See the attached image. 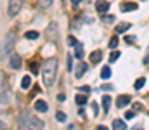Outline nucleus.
Wrapping results in <instances>:
<instances>
[{"instance_id": "7", "label": "nucleus", "mask_w": 149, "mask_h": 130, "mask_svg": "<svg viewBox=\"0 0 149 130\" xmlns=\"http://www.w3.org/2000/svg\"><path fill=\"white\" fill-rule=\"evenodd\" d=\"M95 10L102 16V14H106L108 10H109V2L108 0H97L95 2Z\"/></svg>"}, {"instance_id": "3", "label": "nucleus", "mask_w": 149, "mask_h": 130, "mask_svg": "<svg viewBox=\"0 0 149 130\" xmlns=\"http://www.w3.org/2000/svg\"><path fill=\"white\" fill-rule=\"evenodd\" d=\"M21 7H23V0H9V9H7L9 16H10V17L17 16L19 10H21Z\"/></svg>"}, {"instance_id": "44", "label": "nucleus", "mask_w": 149, "mask_h": 130, "mask_svg": "<svg viewBox=\"0 0 149 130\" xmlns=\"http://www.w3.org/2000/svg\"><path fill=\"white\" fill-rule=\"evenodd\" d=\"M132 130H144V129H142L141 125H137V127H134V129H132Z\"/></svg>"}, {"instance_id": "35", "label": "nucleus", "mask_w": 149, "mask_h": 130, "mask_svg": "<svg viewBox=\"0 0 149 130\" xmlns=\"http://www.w3.org/2000/svg\"><path fill=\"white\" fill-rule=\"evenodd\" d=\"M101 88H102V90H108V92H109V90H113V85H111V83H102V87H101Z\"/></svg>"}, {"instance_id": "11", "label": "nucleus", "mask_w": 149, "mask_h": 130, "mask_svg": "<svg viewBox=\"0 0 149 130\" xmlns=\"http://www.w3.org/2000/svg\"><path fill=\"white\" fill-rule=\"evenodd\" d=\"M121 12H130V10H137V3L135 2H123L120 5Z\"/></svg>"}, {"instance_id": "1", "label": "nucleus", "mask_w": 149, "mask_h": 130, "mask_svg": "<svg viewBox=\"0 0 149 130\" xmlns=\"http://www.w3.org/2000/svg\"><path fill=\"white\" fill-rule=\"evenodd\" d=\"M57 66H59V63H57V59H56V57L47 59V61H45V64H43V83H45L47 88L54 87V83H56Z\"/></svg>"}, {"instance_id": "36", "label": "nucleus", "mask_w": 149, "mask_h": 130, "mask_svg": "<svg viewBox=\"0 0 149 130\" xmlns=\"http://www.w3.org/2000/svg\"><path fill=\"white\" fill-rule=\"evenodd\" d=\"M80 90H81V92H85V94H90V87H88V85L80 87Z\"/></svg>"}, {"instance_id": "42", "label": "nucleus", "mask_w": 149, "mask_h": 130, "mask_svg": "<svg viewBox=\"0 0 149 130\" xmlns=\"http://www.w3.org/2000/svg\"><path fill=\"white\" fill-rule=\"evenodd\" d=\"M144 64H149V54L144 57Z\"/></svg>"}, {"instance_id": "21", "label": "nucleus", "mask_w": 149, "mask_h": 130, "mask_svg": "<svg viewBox=\"0 0 149 130\" xmlns=\"http://www.w3.org/2000/svg\"><path fill=\"white\" fill-rule=\"evenodd\" d=\"M30 85H31V78L26 75V76H23V80H21V87L26 90V88H30Z\"/></svg>"}, {"instance_id": "12", "label": "nucleus", "mask_w": 149, "mask_h": 130, "mask_svg": "<svg viewBox=\"0 0 149 130\" xmlns=\"http://www.w3.org/2000/svg\"><path fill=\"white\" fill-rule=\"evenodd\" d=\"M101 59H102V50H94V52L90 54V63H92V64H99Z\"/></svg>"}, {"instance_id": "25", "label": "nucleus", "mask_w": 149, "mask_h": 130, "mask_svg": "<svg viewBox=\"0 0 149 130\" xmlns=\"http://www.w3.org/2000/svg\"><path fill=\"white\" fill-rule=\"evenodd\" d=\"M118 43H120V40H118V35L111 37V40H109V47H111V49H116V47H118Z\"/></svg>"}, {"instance_id": "30", "label": "nucleus", "mask_w": 149, "mask_h": 130, "mask_svg": "<svg viewBox=\"0 0 149 130\" xmlns=\"http://www.w3.org/2000/svg\"><path fill=\"white\" fill-rule=\"evenodd\" d=\"M144 106H142V102H134L132 104V111H141Z\"/></svg>"}, {"instance_id": "24", "label": "nucleus", "mask_w": 149, "mask_h": 130, "mask_svg": "<svg viewBox=\"0 0 149 130\" xmlns=\"http://www.w3.org/2000/svg\"><path fill=\"white\" fill-rule=\"evenodd\" d=\"M144 85H146V78H137V80H135V83H134L135 90H141Z\"/></svg>"}, {"instance_id": "15", "label": "nucleus", "mask_w": 149, "mask_h": 130, "mask_svg": "<svg viewBox=\"0 0 149 130\" xmlns=\"http://www.w3.org/2000/svg\"><path fill=\"white\" fill-rule=\"evenodd\" d=\"M73 47H74V57L81 61V59H83V45H81L80 42H76Z\"/></svg>"}, {"instance_id": "5", "label": "nucleus", "mask_w": 149, "mask_h": 130, "mask_svg": "<svg viewBox=\"0 0 149 130\" xmlns=\"http://www.w3.org/2000/svg\"><path fill=\"white\" fill-rule=\"evenodd\" d=\"M28 113L26 111H21L19 113V116H17V130H24L28 127Z\"/></svg>"}, {"instance_id": "22", "label": "nucleus", "mask_w": 149, "mask_h": 130, "mask_svg": "<svg viewBox=\"0 0 149 130\" xmlns=\"http://www.w3.org/2000/svg\"><path fill=\"white\" fill-rule=\"evenodd\" d=\"M74 101H76V104H78V106H85V104H87V95H81V94H78Z\"/></svg>"}, {"instance_id": "37", "label": "nucleus", "mask_w": 149, "mask_h": 130, "mask_svg": "<svg viewBox=\"0 0 149 130\" xmlns=\"http://www.w3.org/2000/svg\"><path fill=\"white\" fill-rule=\"evenodd\" d=\"M125 42L127 43H134L135 42V37H130V35H128V37H125Z\"/></svg>"}, {"instance_id": "33", "label": "nucleus", "mask_w": 149, "mask_h": 130, "mask_svg": "<svg viewBox=\"0 0 149 130\" xmlns=\"http://www.w3.org/2000/svg\"><path fill=\"white\" fill-rule=\"evenodd\" d=\"M134 116H135V111H127V113H125V118H127V120H132Z\"/></svg>"}, {"instance_id": "26", "label": "nucleus", "mask_w": 149, "mask_h": 130, "mask_svg": "<svg viewBox=\"0 0 149 130\" xmlns=\"http://www.w3.org/2000/svg\"><path fill=\"white\" fill-rule=\"evenodd\" d=\"M101 17H102V21H104V23H108V24H109V23H113V21L116 19V17H114L113 14H108V16H104V14H102Z\"/></svg>"}, {"instance_id": "2", "label": "nucleus", "mask_w": 149, "mask_h": 130, "mask_svg": "<svg viewBox=\"0 0 149 130\" xmlns=\"http://www.w3.org/2000/svg\"><path fill=\"white\" fill-rule=\"evenodd\" d=\"M16 42H17V35H16V31L7 33L5 38H3V43H2V52H3V54H10L12 49L16 47Z\"/></svg>"}, {"instance_id": "9", "label": "nucleus", "mask_w": 149, "mask_h": 130, "mask_svg": "<svg viewBox=\"0 0 149 130\" xmlns=\"http://www.w3.org/2000/svg\"><path fill=\"white\" fill-rule=\"evenodd\" d=\"M33 108H35V111H40V113H47V109H49V104H47L43 99H38V101H35Z\"/></svg>"}, {"instance_id": "16", "label": "nucleus", "mask_w": 149, "mask_h": 130, "mask_svg": "<svg viewBox=\"0 0 149 130\" xmlns=\"http://www.w3.org/2000/svg\"><path fill=\"white\" fill-rule=\"evenodd\" d=\"M109 106H111V97L109 95H102V111L109 113Z\"/></svg>"}, {"instance_id": "32", "label": "nucleus", "mask_w": 149, "mask_h": 130, "mask_svg": "<svg viewBox=\"0 0 149 130\" xmlns=\"http://www.w3.org/2000/svg\"><path fill=\"white\" fill-rule=\"evenodd\" d=\"M52 2H54V0H40V5H42V7H50Z\"/></svg>"}, {"instance_id": "14", "label": "nucleus", "mask_w": 149, "mask_h": 130, "mask_svg": "<svg viewBox=\"0 0 149 130\" xmlns=\"http://www.w3.org/2000/svg\"><path fill=\"white\" fill-rule=\"evenodd\" d=\"M85 71H87V63H80V64L76 66V71H74V76H76V78H81V76L85 75Z\"/></svg>"}, {"instance_id": "34", "label": "nucleus", "mask_w": 149, "mask_h": 130, "mask_svg": "<svg viewBox=\"0 0 149 130\" xmlns=\"http://www.w3.org/2000/svg\"><path fill=\"white\" fill-rule=\"evenodd\" d=\"M78 42V40H76V38H74V37H71V35H70V37H68V45H71V47H73L74 43Z\"/></svg>"}, {"instance_id": "4", "label": "nucleus", "mask_w": 149, "mask_h": 130, "mask_svg": "<svg viewBox=\"0 0 149 130\" xmlns=\"http://www.w3.org/2000/svg\"><path fill=\"white\" fill-rule=\"evenodd\" d=\"M28 130H43V122L38 116H30L28 118Z\"/></svg>"}, {"instance_id": "6", "label": "nucleus", "mask_w": 149, "mask_h": 130, "mask_svg": "<svg viewBox=\"0 0 149 130\" xmlns=\"http://www.w3.org/2000/svg\"><path fill=\"white\" fill-rule=\"evenodd\" d=\"M47 38L50 42L57 40V23H50L49 24V28H47Z\"/></svg>"}, {"instance_id": "28", "label": "nucleus", "mask_w": 149, "mask_h": 130, "mask_svg": "<svg viewBox=\"0 0 149 130\" xmlns=\"http://www.w3.org/2000/svg\"><path fill=\"white\" fill-rule=\"evenodd\" d=\"M56 118H57V122H66V115L63 111H57L56 113Z\"/></svg>"}, {"instance_id": "41", "label": "nucleus", "mask_w": 149, "mask_h": 130, "mask_svg": "<svg viewBox=\"0 0 149 130\" xmlns=\"http://www.w3.org/2000/svg\"><path fill=\"white\" fill-rule=\"evenodd\" d=\"M95 130H108V127H104V125H99Z\"/></svg>"}, {"instance_id": "18", "label": "nucleus", "mask_w": 149, "mask_h": 130, "mask_svg": "<svg viewBox=\"0 0 149 130\" xmlns=\"http://www.w3.org/2000/svg\"><path fill=\"white\" fill-rule=\"evenodd\" d=\"M113 130H127V125L123 120H113Z\"/></svg>"}, {"instance_id": "23", "label": "nucleus", "mask_w": 149, "mask_h": 130, "mask_svg": "<svg viewBox=\"0 0 149 130\" xmlns=\"http://www.w3.org/2000/svg\"><path fill=\"white\" fill-rule=\"evenodd\" d=\"M30 70H31V73H33V75H37L38 71H40V70H38V59L30 61Z\"/></svg>"}, {"instance_id": "31", "label": "nucleus", "mask_w": 149, "mask_h": 130, "mask_svg": "<svg viewBox=\"0 0 149 130\" xmlns=\"http://www.w3.org/2000/svg\"><path fill=\"white\" fill-rule=\"evenodd\" d=\"M5 82H7V78H5V73H3V71H0V88L5 85Z\"/></svg>"}, {"instance_id": "29", "label": "nucleus", "mask_w": 149, "mask_h": 130, "mask_svg": "<svg viewBox=\"0 0 149 130\" xmlns=\"http://www.w3.org/2000/svg\"><path fill=\"white\" fill-rule=\"evenodd\" d=\"M68 71H73V56L68 54Z\"/></svg>"}, {"instance_id": "43", "label": "nucleus", "mask_w": 149, "mask_h": 130, "mask_svg": "<svg viewBox=\"0 0 149 130\" xmlns=\"http://www.w3.org/2000/svg\"><path fill=\"white\" fill-rule=\"evenodd\" d=\"M80 2H81V0H71V3H73V5H78Z\"/></svg>"}, {"instance_id": "39", "label": "nucleus", "mask_w": 149, "mask_h": 130, "mask_svg": "<svg viewBox=\"0 0 149 130\" xmlns=\"http://www.w3.org/2000/svg\"><path fill=\"white\" fill-rule=\"evenodd\" d=\"M0 130H9L7 123H5V122H2V120H0Z\"/></svg>"}, {"instance_id": "10", "label": "nucleus", "mask_w": 149, "mask_h": 130, "mask_svg": "<svg viewBox=\"0 0 149 130\" xmlns=\"http://www.w3.org/2000/svg\"><path fill=\"white\" fill-rule=\"evenodd\" d=\"M128 102H130V95L121 94V95H118V99H116V108H125Z\"/></svg>"}, {"instance_id": "17", "label": "nucleus", "mask_w": 149, "mask_h": 130, "mask_svg": "<svg viewBox=\"0 0 149 130\" xmlns=\"http://www.w3.org/2000/svg\"><path fill=\"white\" fill-rule=\"evenodd\" d=\"M130 26H132L130 23H118V24H116V35H118V33H125Z\"/></svg>"}, {"instance_id": "27", "label": "nucleus", "mask_w": 149, "mask_h": 130, "mask_svg": "<svg viewBox=\"0 0 149 130\" xmlns=\"http://www.w3.org/2000/svg\"><path fill=\"white\" fill-rule=\"evenodd\" d=\"M118 57H120V52H118V50H113L111 54H109V63H114Z\"/></svg>"}, {"instance_id": "20", "label": "nucleus", "mask_w": 149, "mask_h": 130, "mask_svg": "<svg viewBox=\"0 0 149 130\" xmlns=\"http://www.w3.org/2000/svg\"><path fill=\"white\" fill-rule=\"evenodd\" d=\"M38 35H40V33H38V31H35V30H31V31H26V33H24V37H26L28 40H37Z\"/></svg>"}, {"instance_id": "8", "label": "nucleus", "mask_w": 149, "mask_h": 130, "mask_svg": "<svg viewBox=\"0 0 149 130\" xmlns=\"http://www.w3.org/2000/svg\"><path fill=\"white\" fill-rule=\"evenodd\" d=\"M9 64H10V68H12V70H21V64H23L21 56L12 54V56H10V59H9Z\"/></svg>"}, {"instance_id": "45", "label": "nucleus", "mask_w": 149, "mask_h": 130, "mask_svg": "<svg viewBox=\"0 0 149 130\" xmlns=\"http://www.w3.org/2000/svg\"><path fill=\"white\" fill-rule=\"evenodd\" d=\"M148 115H149V111H148Z\"/></svg>"}, {"instance_id": "38", "label": "nucleus", "mask_w": 149, "mask_h": 130, "mask_svg": "<svg viewBox=\"0 0 149 130\" xmlns=\"http://www.w3.org/2000/svg\"><path fill=\"white\" fill-rule=\"evenodd\" d=\"M92 109H94V115H99V106L95 102H92Z\"/></svg>"}, {"instance_id": "40", "label": "nucleus", "mask_w": 149, "mask_h": 130, "mask_svg": "<svg viewBox=\"0 0 149 130\" xmlns=\"http://www.w3.org/2000/svg\"><path fill=\"white\" fill-rule=\"evenodd\" d=\"M64 99H66V95H64V94H59V95H57V101H59V102H63Z\"/></svg>"}, {"instance_id": "19", "label": "nucleus", "mask_w": 149, "mask_h": 130, "mask_svg": "<svg viewBox=\"0 0 149 130\" xmlns=\"http://www.w3.org/2000/svg\"><path fill=\"white\" fill-rule=\"evenodd\" d=\"M109 76H111V68H109V66H104V68L101 70V78L108 80Z\"/></svg>"}, {"instance_id": "13", "label": "nucleus", "mask_w": 149, "mask_h": 130, "mask_svg": "<svg viewBox=\"0 0 149 130\" xmlns=\"http://www.w3.org/2000/svg\"><path fill=\"white\" fill-rule=\"evenodd\" d=\"M10 102V90L5 88L0 92V104H9Z\"/></svg>"}]
</instances>
